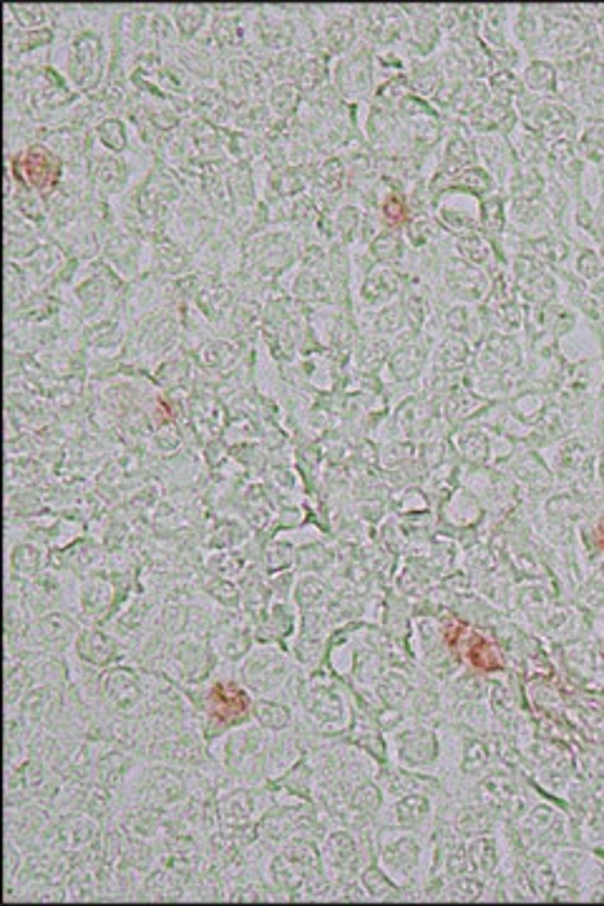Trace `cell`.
<instances>
[{"label":"cell","mask_w":604,"mask_h":906,"mask_svg":"<svg viewBox=\"0 0 604 906\" xmlns=\"http://www.w3.org/2000/svg\"><path fill=\"white\" fill-rule=\"evenodd\" d=\"M18 174H23L28 184H33L38 189L56 187V182L60 177L59 159L46 149H31L18 159Z\"/></svg>","instance_id":"6da1fadb"},{"label":"cell","mask_w":604,"mask_h":906,"mask_svg":"<svg viewBox=\"0 0 604 906\" xmlns=\"http://www.w3.org/2000/svg\"><path fill=\"white\" fill-rule=\"evenodd\" d=\"M466 658L471 659L476 668H481V670H494V668H498L497 652L491 649L488 642H484V637H474V642L466 648Z\"/></svg>","instance_id":"7a4b0ae2"},{"label":"cell","mask_w":604,"mask_h":906,"mask_svg":"<svg viewBox=\"0 0 604 906\" xmlns=\"http://www.w3.org/2000/svg\"><path fill=\"white\" fill-rule=\"evenodd\" d=\"M386 212H388L393 222H403L405 219V204L398 197H391V200L386 201Z\"/></svg>","instance_id":"3957f363"},{"label":"cell","mask_w":604,"mask_h":906,"mask_svg":"<svg viewBox=\"0 0 604 906\" xmlns=\"http://www.w3.org/2000/svg\"><path fill=\"white\" fill-rule=\"evenodd\" d=\"M597 539H599V546L604 549V521L599 524V531H597Z\"/></svg>","instance_id":"277c9868"}]
</instances>
